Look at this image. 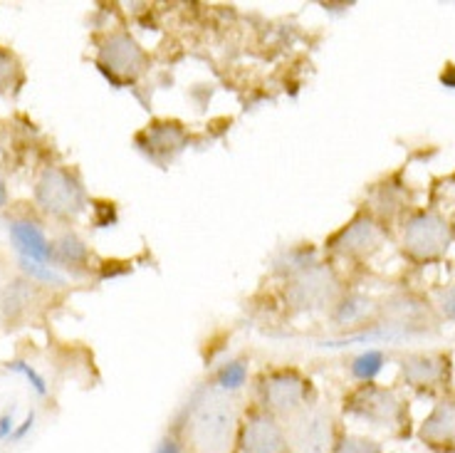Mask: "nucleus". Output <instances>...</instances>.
Instances as JSON below:
<instances>
[{
    "mask_svg": "<svg viewBox=\"0 0 455 453\" xmlns=\"http://www.w3.org/2000/svg\"><path fill=\"white\" fill-rule=\"evenodd\" d=\"M151 453H188L186 451V443H183L181 431L176 429L173 424H169V429L164 431L159 436V441L154 443V451Z\"/></svg>",
    "mask_w": 455,
    "mask_h": 453,
    "instance_id": "a878e982",
    "label": "nucleus"
},
{
    "mask_svg": "<svg viewBox=\"0 0 455 453\" xmlns=\"http://www.w3.org/2000/svg\"><path fill=\"white\" fill-rule=\"evenodd\" d=\"M331 453H387V449L374 436L354 433V431H347L341 426L339 433H337V441H334V451Z\"/></svg>",
    "mask_w": 455,
    "mask_h": 453,
    "instance_id": "5701e85b",
    "label": "nucleus"
},
{
    "mask_svg": "<svg viewBox=\"0 0 455 453\" xmlns=\"http://www.w3.org/2000/svg\"><path fill=\"white\" fill-rule=\"evenodd\" d=\"M319 258V250L312 243H297V246H287L273 258V275L280 280H290L297 272H302L309 265H315Z\"/></svg>",
    "mask_w": 455,
    "mask_h": 453,
    "instance_id": "aec40b11",
    "label": "nucleus"
},
{
    "mask_svg": "<svg viewBox=\"0 0 455 453\" xmlns=\"http://www.w3.org/2000/svg\"><path fill=\"white\" fill-rule=\"evenodd\" d=\"M403 384L419 394H448L453 379V357L448 352H406L398 360Z\"/></svg>",
    "mask_w": 455,
    "mask_h": 453,
    "instance_id": "9b49d317",
    "label": "nucleus"
},
{
    "mask_svg": "<svg viewBox=\"0 0 455 453\" xmlns=\"http://www.w3.org/2000/svg\"><path fill=\"white\" fill-rule=\"evenodd\" d=\"M419 441L433 453H455V394L448 392L435 399L431 414L416 431Z\"/></svg>",
    "mask_w": 455,
    "mask_h": 453,
    "instance_id": "ddd939ff",
    "label": "nucleus"
},
{
    "mask_svg": "<svg viewBox=\"0 0 455 453\" xmlns=\"http://www.w3.org/2000/svg\"><path fill=\"white\" fill-rule=\"evenodd\" d=\"M387 240L388 228L364 208V211H356L344 226L337 228L330 239L324 240V253H327V261L339 258L349 263H366L371 261L376 253H381Z\"/></svg>",
    "mask_w": 455,
    "mask_h": 453,
    "instance_id": "0eeeda50",
    "label": "nucleus"
},
{
    "mask_svg": "<svg viewBox=\"0 0 455 453\" xmlns=\"http://www.w3.org/2000/svg\"><path fill=\"white\" fill-rule=\"evenodd\" d=\"M330 320L331 325L339 329H359L376 325L379 322V300L364 293L344 290L337 305L330 310Z\"/></svg>",
    "mask_w": 455,
    "mask_h": 453,
    "instance_id": "dca6fc26",
    "label": "nucleus"
},
{
    "mask_svg": "<svg viewBox=\"0 0 455 453\" xmlns=\"http://www.w3.org/2000/svg\"><path fill=\"white\" fill-rule=\"evenodd\" d=\"M35 204L62 226L75 223L90 206L80 174L69 166H47L35 182Z\"/></svg>",
    "mask_w": 455,
    "mask_h": 453,
    "instance_id": "423d86ee",
    "label": "nucleus"
},
{
    "mask_svg": "<svg viewBox=\"0 0 455 453\" xmlns=\"http://www.w3.org/2000/svg\"><path fill=\"white\" fill-rule=\"evenodd\" d=\"M8 206V183H5V176L0 174V208Z\"/></svg>",
    "mask_w": 455,
    "mask_h": 453,
    "instance_id": "cd10ccee",
    "label": "nucleus"
},
{
    "mask_svg": "<svg viewBox=\"0 0 455 453\" xmlns=\"http://www.w3.org/2000/svg\"><path fill=\"white\" fill-rule=\"evenodd\" d=\"M387 354L379 350H366L359 357H354L349 364V374L356 384H366V382H376V376L384 372V364H387Z\"/></svg>",
    "mask_w": 455,
    "mask_h": 453,
    "instance_id": "4be33fe9",
    "label": "nucleus"
},
{
    "mask_svg": "<svg viewBox=\"0 0 455 453\" xmlns=\"http://www.w3.org/2000/svg\"><path fill=\"white\" fill-rule=\"evenodd\" d=\"M40 297H43V287L40 283L33 280H15V283L5 285L3 297H0V312L8 325H18L23 320L33 318L40 310Z\"/></svg>",
    "mask_w": 455,
    "mask_h": 453,
    "instance_id": "f3484780",
    "label": "nucleus"
},
{
    "mask_svg": "<svg viewBox=\"0 0 455 453\" xmlns=\"http://www.w3.org/2000/svg\"><path fill=\"white\" fill-rule=\"evenodd\" d=\"M433 310L441 320L455 322V285H443L435 287L433 293Z\"/></svg>",
    "mask_w": 455,
    "mask_h": 453,
    "instance_id": "393cba45",
    "label": "nucleus"
},
{
    "mask_svg": "<svg viewBox=\"0 0 455 453\" xmlns=\"http://www.w3.org/2000/svg\"><path fill=\"white\" fill-rule=\"evenodd\" d=\"M409 208V196L403 183H398L394 176H388L381 183H374V189L369 191V214L374 215L376 221H381L388 228L391 221L403 218V211Z\"/></svg>",
    "mask_w": 455,
    "mask_h": 453,
    "instance_id": "a211bd4d",
    "label": "nucleus"
},
{
    "mask_svg": "<svg viewBox=\"0 0 455 453\" xmlns=\"http://www.w3.org/2000/svg\"><path fill=\"white\" fill-rule=\"evenodd\" d=\"M245 399L228 394L211 382L198 384L173 417L188 453H230Z\"/></svg>",
    "mask_w": 455,
    "mask_h": 453,
    "instance_id": "f257e3e1",
    "label": "nucleus"
},
{
    "mask_svg": "<svg viewBox=\"0 0 455 453\" xmlns=\"http://www.w3.org/2000/svg\"><path fill=\"white\" fill-rule=\"evenodd\" d=\"M52 265L72 272H87L92 265V250L75 231H60L52 239Z\"/></svg>",
    "mask_w": 455,
    "mask_h": 453,
    "instance_id": "6ab92c4d",
    "label": "nucleus"
},
{
    "mask_svg": "<svg viewBox=\"0 0 455 453\" xmlns=\"http://www.w3.org/2000/svg\"><path fill=\"white\" fill-rule=\"evenodd\" d=\"M188 142V129L176 119H156L137 136L139 149L156 164H166L179 157Z\"/></svg>",
    "mask_w": 455,
    "mask_h": 453,
    "instance_id": "4468645a",
    "label": "nucleus"
},
{
    "mask_svg": "<svg viewBox=\"0 0 455 453\" xmlns=\"http://www.w3.org/2000/svg\"><path fill=\"white\" fill-rule=\"evenodd\" d=\"M455 243V226L438 211L419 208L401 218V253L413 263H433L445 258Z\"/></svg>",
    "mask_w": 455,
    "mask_h": 453,
    "instance_id": "39448f33",
    "label": "nucleus"
},
{
    "mask_svg": "<svg viewBox=\"0 0 455 453\" xmlns=\"http://www.w3.org/2000/svg\"><path fill=\"white\" fill-rule=\"evenodd\" d=\"M25 75H23V65L18 62V57L12 55L11 50L0 47V87L5 90H15L23 85Z\"/></svg>",
    "mask_w": 455,
    "mask_h": 453,
    "instance_id": "b1692460",
    "label": "nucleus"
},
{
    "mask_svg": "<svg viewBox=\"0 0 455 453\" xmlns=\"http://www.w3.org/2000/svg\"><path fill=\"white\" fill-rule=\"evenodd\" d=\"M230 453H290L287 429L277 417L248 399Z\"/></svg>",
    "mask_w": 455,
    "mask_h": 453,
    "instance_id": "9d476101",
    "label": "nucleus"
},
{
    "mask_svg": "<svg viewBox=\"0 0 455 453\" xmlns=\"http://www.w3.org/2000/svg\"><path fill=\"white\" fill-rule=\"evenodd\" d=\"M208 382L228 392V394H238L240 397V392L251 382V362L245 357H235V360L218 364Z\"/></svg>",
    "mask_w": 455,
    "mask_h": 453,
    "instance_id": "412c9836",
    "label": "nucleus"
},
{
    "mask_svg": "<svg viewBox=\"0 0 455 453\" xmlns=\"http://www.w3.org/2000/svg\"><path fill=\"white\" fill-rule=\"evenodd\" d=\"M284 429H287L290 453H331L341 424L330 404L317 401L302 414H297L295 419L287 421Z\"/></svg>",
    "mask_w": 455,
    "mask_h": 453,
    "instance_id": "1a4fd4ad",
    "label": "nucleus"
},
{
    "mask_svg": "<svg viewBox=\"0 0 455 453\" xmlns=\"http://www.w3.org/2000/svg\"><path fill=\"white\" fill-rule=\"evenodd\" d=\"M97 65L114 85H134L148 72V53L126 30H109L97 43Z\"/></svg>",
    "mask_w": 455,
    "mask_h": 453,
    "instance_id": "6e6552de",
    "label": "nucleus"
},
{
    "mask_svg": "<svg viewBox=\"0 0 455 453\" xmlns=\"http://www.w3.org/2000/svg\"><path fill=\"white\" fill-rule=\"evenodd\" d=\"M251 401L287 424L305 409L317 404L319 392L299 367L280 364V367H265L262 372H258V376L252 379Z\"/></svg>",
    "mask_w": 455,
    "mask_h": 453,
    "instance_id": "7ed1b4c3",
    "label": "nucleus"
},
{
    "mask_svg": "<svg viewBox=\"0 0 455 453\" xmlns=\"http://www.w3.org/2000/svg\"><path fill=\"white\" fill-rule=\"evenodd\" d=\"M8 233H11L15 248L25 255V261L35 263V265H47V263L52 265V240L47 239L40 221L18 215L8 223Z\"/></svg>",
    "mask_w": 455,
    "mask_h": 453,
    "instance_id": "2eb2a0df",
    "label": "nucleus"
},
{
    "mask_svg": "<svg viewBox=\"0 0 455 453\" xmlns=\"http://www.w3.org/2000/svg\"><path fill=\"white\" fill-rule=\"evenodd\" d=\"M341 417L362 421L371 431H379L388 439H409L411 436V409L409 399L398 394L394 386L354 384L341 397Z\"/></svg>",
    "mask_w": 455,
    "mask_h": 453,
    "instance_id": "f03ea898",
    "label": "nucleus"
},
{
    "mask_svg": "<svg viewBox=\"0 0 455 453\" xmlns=\"http://www.w3.org/2000/svg\"><path fill=\"white\" fill-rule=\"evenodd\" d=\"M341 295L344 285L331 261H317L283 283V305L290 315L330 312Z\"/></svg>",
    "mask_w": 455,
    "mask_h": 453,
    "instance_id": "20e7f679",
    "label": "nucleus"
},
{
    "mask_svg": "<svg viewBox=\"0 0 455 453\" xmlns=\"http://www.w3.org/2000/svg\"><path fill=\"white\" fill-rule=\"evenodd\" d=\"M441 82H443L445 87L455 90V65L453 62H448V65H445V69L441 72Z\"/></svg>",
    "mask_w": 455,
    "mask_h": 453,
    "instance_id": "bb28decb",
    "label": "nucleus"
},
{
    "mask_svg": "<svg viewBox=\"0 0 455 453\" xmlns=\"http://www.w3.org/2000/svg\"><path fill=\"white\" fill-rule=\"evenodd\" d=\"M379 322L403 335H419L435 328V310L416 293H394L379 303Z\"/></svg>",
    "mask_w": 455,
    "mask_h": 453,
    "instance_id": "f8f14e48",
    "label": "nucleus"
}]
</instances>
